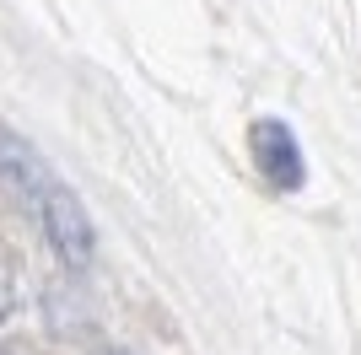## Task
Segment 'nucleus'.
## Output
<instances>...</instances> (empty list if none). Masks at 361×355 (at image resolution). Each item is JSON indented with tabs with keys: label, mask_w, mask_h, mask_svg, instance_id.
Here are the masks:
<instances>
[{
	"label": "nucleus",
	"mask_w": 361,
	"mask_h": 355,
	"mask_svg": "<svg viewBox=\"0 0 361 355\" xmlns=\"http://www.w3.org/2000/svg\"><path fill=\"white\" fill-rule=\"evenodd\" d=\"M254 162H259V173L270 178V189H281V194H297L302 178H307L297 135H291L281 118H259L254 124Z\"/></svg>",
	"instance_id": "2"
},
{
	"label": "nucleus",
	"mask_w": 361,
	"mask_h": 355,
	"mask_svg": "<svg viewBox=\"0 0 361 355\" xmlns=\"http://www.w3.org/2000/svg\"><path fill=\"white\" fill-rule=\"evenodd\" d=\"M6 307H11V275H6V264H0V318H6Z\"/></svg>",
	"instance_id": "3"
},
{
	"label": "nucleus",
	"mask_w": 361,
	"mask_h": 355,
	"mask_svg": "<svg viewBox=\"0 0 361 355\" xmlns=\"http://www.w3.org/2000/svg\"><path fill=\"white\" fill-rule=\"evenodd\" d=\"M0 189L16 194V199L32 210V221L44 226V237L54 242V253H60L71 269H81L92 259V221H87V210H81V199L49 173L44 156L11 130H0Z\"/></svg>",
	"instance_id": "1"
}]
</instances>
